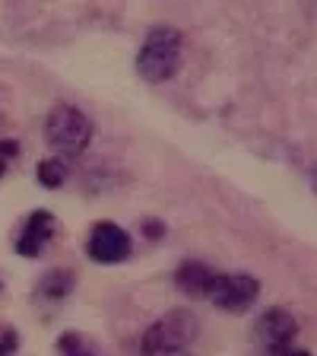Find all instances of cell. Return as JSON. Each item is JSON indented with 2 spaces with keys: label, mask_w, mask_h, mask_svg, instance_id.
I'll return each mask as SVG.
<instances>
[{
  "label": "cell",
  "mask_w": 317,
  "mask_h": 356,
  "mask_svg": "<svg viewBox=\"0 0 317 356\" xmlns=\"http://www.w3.org/2000/svg\"><path fill=\"white\" fill-rule=\"evenodd\" d=\"M286 356H311V353H305V350H289Z\"/></svg>",
  "instance_id": "obj_14"
},
{
  "label": "cell",
  "mask_w": 317,
  "mask_h": 356,
  "mask_svg": "<svg viewBox=\"0 0 317 356\" xmlns=\"http://www.w3.org/2000/svg\"><path fill=\"white\" fill-rule=\"evenodd\" d=\"M216 270L203 261H185V264L175 267V286L187 296H207L209 283H213Z\"/></svg>",
  "instance_id": "obj_8"
},
{
  "label": "cell",
  "mask_w": 317,
  "mask_h": 356,
  "mask_svg": "<svg viewBox=\"0 0 317 356\" xmlns=\"http://www.w3.org/2000/svg\"><path fill=\"white\" fill-rule=\"evenodd\" d=\"M130 232L124 229V226H118V222H96L92 226V232H89V242H86V254L96 264H121V261L130 258Z\"/></svg>",
  "instance_id": "obj_6"
},
{
  "label": "cell",
  "mask_w": 317,
  "mask_h": 356,
  "mask_svg": "<svg viewBox=\"0 0 317 356\" xmlns=\"http://www.w3.org/2000/svg\"><path fill=\"white\" fill-rule=\"evenodd\" d=\"M70 289H74V270L58 267V270H48V274L38 280V299L58 302V299H64Z\"/></svg>",
  "instance_id": "obj_9"
},
{
  "label": "cell",
  "mask_w": 317,
  "mask_h": 356,
  "mask_svg": "<svg viewBox=\"0 0 317 356\" xmlns=\"http://www.w3.org/2000/svg\"><path fill=\"white\" fill-rule=\"evenodd\" d=\"M143 232H146V238H162V236H165V222H159V220H143Z\"/></svg>",
  "instance_id": "obj_13"
},
{
  "label": "cell",
  "mask_w": 317,
  "mask_h": 356,
  "mask_svg": "<svg viewBox=\"0 0 317 356\" xmlns=\"http://www.w3.org/2000/svg\"><path fill=\"white\" fill-rule=\"evenodd\" d=\"M58 350H60V356H96V350L89 347L83 341V334H76V331H67L58 341Z\"/></svg>",
  "instance_id": "obj_11"
},
{
  "label": "cell",
  "mask_w": 317,
  "mask_h": 356,
  "mask_svg": "<svg viewBox=\"0 0 317 356\" xmlns=\"http://www.w3.org/2000/svg\"><path fill=\"white\" fill-rule=\"evenodd\" d=\"M295 337H298V321L289 309H266L254 321V343L266 356H286Z\"/></svg>",
  "instance_id": "obj_4"
},
{
  "label": "cell",
  "mask_w": 317,
  "mask_h": 356,
  "mask_svg": "<svg viewBox=\"0 0 317 356\" xmlns=\"http://www.w3.org/2000/svg\"><path fill=\"white\" fill-rule=\"evenodd\" d=\"M260 296V280L251 274H216L207 299L222 312H248Z\"/></svg>",
  "instance_id": "obj_5"
},
{
  "label": "cell",
  "mask_w": 317,
  "mask_h": 356,
  "mask_svg": "<svg viewBox=\"0 0 317 356\" xmlns=\"http://www.w3.org/2000/svg\"><path fill=\"white\" fill-rule=\"evenodd\" d=\"M38 181H42L44 188H60L67 181V165L60 163L58 156H51V159H42L38 163Z\"/></svg>",
  "instance_id": "obj_10"
},
{
  "label": "cell",
  "mask_w": 317,
  "mask_h": 356,
  "mask_svg": "<svg viewBox=\"0 0 317 356\" xmlns=\"http://www.w3.org/2000/svg\"><path fill=\"white\" fill-rule=\"evenodd\" d=\"M181 51H185V38L175 26H153L137 51V74L146 83L171 80L181 67Z\"/></svg>",
  "instance_id": "obj_2"
},
{
  "label": "cell",
  "mask_w": 317,
  "mask_h": 356,
  "mask_svg": "<svg viewBox=\"0 0 317 356\" xmlns=\"http://www.w3.org/2000/svg\"><path fill=\"white\" fill-rule=\"evenodd\" d=\"M16 343H19L16 331H3V334H0V356H13Z\"/></svg>",
  "instance_id": "obj_12"
},
{
  "label": "cell",
  "mask_w": 317,
  "mask_h": 356,
  "mask_svg": "<svg viewBox=\"0 0 317 356\" xmlns=\"http://www.w3.org/2000/svg\"><path fill=\"white\" fill-rule=\"evenodd\" d=\"M200 321L191 309H171L143 331L140 356H194Z\"/></svg>",
  "instance_id": "obj_1"
},
{
  "label": "cell",
  "mask_w": 317,
  "mask_h": 356,
  "mask_svg": "<svg viewBox=\"0 0 317 356\" xmlns=\"http://www.w3.org/2000/svg\"><path fill=\"white\" fill-rule=\"evenodd\" d=\"M54 232H58V220H54L48 210H35V213L29 216V222H26L22 236L16 238V252H19L22 258H38L44 245L54 238Z\"/></svg>",
  "instance_id": "obj_7"
},
{
  "label": "cell",
  "mask_w": 317,
  "mask_h": 356,
  "mask_svg": "<svg viewBox=\"0 0 317 356\" xmlns=\"http://www.w3.org/2000/svg\"><path fill=\"white\" fill-rule=\"evenodd\" d=\"M92 134H96L92 118H89L86 111L76 108V105L60 102V105H54V108L48 111V118H44V140L58 153V159L60 156H64V159L83 156L89 149V143H92Z\"/></svg>",
  "instance_id": "obj_3"
}]
</instances>
